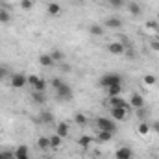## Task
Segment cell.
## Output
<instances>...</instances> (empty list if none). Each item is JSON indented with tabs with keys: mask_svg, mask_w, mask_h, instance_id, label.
I'll return each instance as SVG.
<instances>
[{
	"mask_svg": "<svg viewBox=\"0 0 159 159\" xmlns=\"http://www.w3.org/2000/svg\"><path fill=\"white\" fill-rule=\"evenodd\" d=\"M119 83H122V76L119 72H107V74H102L98 78V85L104 89H107L111 85H119Z\"/></svg>",
	"mask_w": 159,
	"mask_h": 159,
	"instance_id": "6da1fadb",
	"label": "cell"
},
{
	"mask_svg": "<svg viewBox=\"0 0 159 159\" xmlns=\"http://www.w3.org/2000/svg\"><path fill=\"white\" fill-rule=\"evenodd\" d=\"M94 124H96V128H98L100 131H111V133H115V131H117V124H115V120H113V119L98 117V119L94 120Z\"/></svg>",
	"mask_w": 159,
	"mask_h": 159,
	"instance_id": "7a4b0ae2",
	"label": "cell"
},
{
	"mask_svg": "<svg viewBox=\"0 0 159 159\" xmlns=\"http://www.w3.org/2000/svg\"><path fill=\"white\" fill-rule=\"evenodd\" d=\"M9 83L13 89H22L24 85H28V76L22 74V72H15L9 76Z\"/></svg>",
	"mask_w": 159,
	"mask_h": 159,
	"instance_id": "3957f363",
	"label": "cell"
},
{
	"mask_svg": "<svg viewBox=\"0 0 159 159\" xmlns=\"http://www.w3.org/2000/svg\"><path fill=\"white\" fill-rule=\"evenodd\" d=\"M56 96H57V100H72V87L63 81V83L56 89Z\"/></svg>",
	"mask_w": 159,
	"mask_h": 159,
	"instance_id": "277c9868",
	"label": "cell"
},
{
	"mask_svg": "<svg viewBox=\"0 0 159 159\" xmlns=\"http://www.w3.org/2000/svg\"><path fill=\"white\" fill-rule=\"evenodd\" d=\"M107 106H109V107H120V109L131 111L129 102H128V100H124L122 96H111V98H107Z\"/></svg>",
	"mask_w": 159,
	"mask_h": 159,
	"instance_id": "5b68a950",
	"label": "cell"
},
{
	"mask_svg": "<svg viewBox=\"0 0 159 159\" xmlns=\"http://www.w3.org/2000/svg\"><path fill=\"white\" fill-rule=\"evenodd\" d=\"M28 83L34 87V91H39V93H44V89H46V81L41 78V76H35V74H30L28 76Z\"/></svg>",
	"mask_w": 159,
	"mask_h": 159,
	"instance_id": "8992f818",
	"label": "cell"
},
{
	"mask_svg": "<svg viewBox=\"0 0 159 159\" xmlns=\"http://www.w3.org/2000/svg\"><path fill=\"white\" fill-rule=\"evenodd\" d=\"M126 48H128V46H126L124 43H120V41H113V43L107 44V50H109V54H113V56H120V54H124Z\"/></svg>",
	"mask_w": 159,
	"mask_h": 159,
	"instance_id": "52a82bcc",
	"label": "cell"
},
{
	"mask_svg": "<svg viewBox=\"0 0 159 159\" xmlns=\"http://www.w3.org/2000/svg\"><path fill=\"white\" fill-rule=\"evenodd\" d=\"M129 106H131L133 111H135V109H143V107H144V98H143V94L133 93L131 98H129Z\"/></svg>",
	"mask_w": 159,
	"mask_h": 159,
	"instance_id": "ba28073f",
	"label": "cell"
},
{
	"mask_svg": "<svg viewBox=\"0 0 159 159\" xmlns=\"http://www.w3.org/2000/svg\"><path fill=\"white\" fill-rule=\"evenodd\" d=\"M109 113H111V119L115 120V122H122L128 117V111L120 109V107H109Z\"/></svg>",
	"mask_w": 159,
	"mask_h": 159,
	"instance_id": "9c48e42d",
	"label": "cell"
},
{
	"mask_svg": "<svg viewBox=\"0 0 159 159\" xmlns=\"http://www.w3.org/2000/svg\"><path fill=\"white\" fill-rule=\"evenodd\" d=\"M115 157L117 159H133V150L129 146H120L115 152Z\"/></svg>",
	"mask_w": 159,
	"mask_h": 159,
	"instance_id": "30bf717a",
	"label": "cell"
},
{
	"mask_svg": "<svg viewBox=\"0 0 159 159\" xmlns=\"http://www.w3.org/2000/svg\"><path fill=\"white\" fill-rule=\"evenodd\" d=\"M104 28L119 30V28H122V20H120L119 17H109V19H106V20H104Z\"/></svg>",
	"mask_w": 159,
	"mask_h": 159,
	"instance_id": "8fae6325",
	"label": "cell"
},
{
	"mask_svg": "<svg viewBox=\"0 0 159 159\" xmlns=\"http://www.w3.org/2000/svg\"><path fill=\"white\" fill-rule=\"evenodd\" d=\"M37 124H52L54 122V115L50 113V111H41V115L35 119Z\"/></svg>",
	"mask_w": 159,
	"mask_h": 159,
	"instance_id": "7c38bea8",
	"label": "cell"
},
{
	"mask_svg": "<svg viewBox=\"0 0 159 159\" xmlns=\"http://www.w3.org/2000/svg\"><path fill=\"white\" fill-rule=\"evenodd\" d=\"M69 131H70V129H69V124H65V122H59V124L56 126V133H57L61 139H67V137H69Z\"/></svg>",
	"mask_w": 159,
	"mask_h": 159,
	"instance_id": "4fadbf2b",
	"label": "cell"
},
{
	"mask_svg": "<svg viewBox=\"0 0 159 159\" xmlns=\"http://www.w3.org/2000/svg\"><path fill=\"white\" fill-rule=\"evenodd\" d=\"M93 141H94V137H91V135H81V137L78 139V144H80V148L87 150V148L93 144Z\"/></svg>",
	"mask_w": 159,
	"mask_h": 159,
	"instance_id": "5bb4252c",
	"label": "cell"
},
{
	"mask_svg": "<svg viewBox=\"0 0 159 159\" xmlns=\"http://www.w3.org/2000/svg\"><path fill=\"white\" fill-rule=\"evenodd\" d=\"M46 11H48V15H50V17H56V15H59V13H61V6H59L57 2H48Z\"/></svg>",
	"mask_w": 159,
	"mask_h": 159,
	"instance_id": "9a60e30c",
	"label": "cell"
},
{
	"mask_svg": "<svg viewBox=\"0 0 159 159\" xmlns=\"http://www.w3.org/2000/svg\"><path fill=\"white\" fill-rule=\"evenodd\" d=\"M32 102H34L35 106H43V104L46 102V96H44V93L34 91V93H32Z\"/></svg>",
	"mask_w": 159,
	"mask_h": 159,
	"instance_id": "2e32d148",
	"label": "cell"
},
{
	"mask_svg": "<svg viewBox=\"0 0 159 159\" xmlns=\"http://www.w3.org/2000/svg\"><path fill=\"white\" fill-rule=\"evenodd\" d=\"M39 63L43 65V67H54V65H56V61L52 59L50 54H41L39 56Z\"/></svg>",
	"mask_w": 159,
	"mask_h": 159,
	"instance_id": "e0dca14e",
	"label": "cell"
},
{
	"mask_svg": "<svg viewBox=\"0 0 159 159\" xmlns=\"http://www.w3.org/2000/svg\"><path fill=\"white\" fill-rule=\"evenodd\" d=\"M111 139H113V133H111V131H100V129H98L94 141H98V143H107V141H111Z\"/></svg>",
	"mask_w": 159,
	"mask_h": 159,
	"instance_id": "ac0fdd59",
	"label": "cell"
},
{
	"mask_svg": "<svg viewBox=\"0 0 159 159\" xmlns=\"http://www.w3.org/2000/svg\"><path fill=\"white\" fill-rule=\"evenodd\" d=\"M106 91H107V96H109V98H111V96H120V94H122V83L111 85V87H107Z\"/></svg>",
	"mask_w": 159,
	"mask_h": 159,
	"instance_id": "d6986e66",
	"label": "cell"
},
{
	"mask_svg": "<svg viewBox=\"0 0 159 159\" xmlns=\"http://www.w3.org/2000/svg\"><path fill=\"white\" fill-rule=\"evenodd\" d=\"M128 11H129V13H131L133 17H139V15L143 13V9H141V6H139L137 2H131V4L128 6Z\"/></svg>",
	"mask_w": 159,
	"mask_h": 159,
	"instance_id": "ffe728a7",
	"label": "cell"
},
{
	"mask_svg": "<svg viewBox=\"0 0 159 159\" xmlns=\"http://www.w3.org/2000/svg\"><path fill=\"white\" fill-rule=\"evenodd\" d=\"M104 26H100V24H93L91 28H89V32H91V35H94V37H100V35H104Z\"/></svg>",
	"mask_w": 159,
	"mask_h": 159,
	"instance_id": "44dd1931",
	"label": "cell"
},
{
	"mask_svg": "<svg viewBox=\"0 0 159 159\" xmlns=\"http://www.w3.org/2000/svg\"><path fill=\"white\" fill-rule=\"evenodd\" d=\"M61 141H63V139H61L57 133L50 135V148H54V150H56V148H59V146H61Z\"/></svg>",
	"mask_w": 159,
	"mask_h": 159,
	"instance_id": "7402d4cb",
	"label": "cell"
},
{
	"mask_svg": "<svg viewBox=\"0 0 159 159\" xmlns=\"http://www.w3.org/2000/svg\"><path fill=\"white\" fill-rule=\"evenodd\" d=\"M37 146L41 150H50V137H39L37 139Z\"/></svg>",
	"mask_w": 159,
	"mask_h": 159,
	"instance_id": "603a6c76",
	"label": "cell"
},
{
	"mask_svg": "<svg viewBox=\"0 0 159 159\" xmlns=\"http://www.w3.org/2000/svg\"><path fill=\"white\" fill-rule=\"evenodd\" d=\"M9 20H11L9 11H6V7H2V9H0V24H7Z\"/></svg>",
	"mask_w": 159,
	"mask_h": 159,
	"instance_id": "cb8c5ba5",
	"label": "cell"
},
{
	"mask_svg": "<svg viewBox=\"0 0 159 159\" xmlns=\"http://www.w3.org/2000/svg\"><path fill=\"white\" fill-rule=\"evenodd\" d=\"M9 78V69H7V65H2L0 63V81H4V80Z\"/></svg>",
	"mask_w": 159,
	"mask_h": 159,
	"instance_id": "d4e9b609",
	"label": "cell"
},
{
	"mask_svg": "<svg viewBox=\"0 0 159 159\" xmlns=\"http://www.w3.org/2000/svg\"><path fill=\"white\" fill-rule=\"evenodd\" d=\"M74 122H76L78 126H87V122H89V120H87V117H85L83 113H78V115L74 117Z\"/></svg>",
	"mask_w": 159,
	"mask_h": 159,
	"instance_id": "484cf974",
	"label": "cell"
},
{
	"mask_svg": "<svg viewBox=\"0 0 159 159\" xmlns=\"http://www.w3.org/2000/svg\"><path fill=\"white\" fill-rule=\"evenodd\" d=\"M50 56H52V59H54V61H61V59H63V52H61V50H57V48L50 50Z\"/></svg>",
	"mask_w": 159,
	"mask_h": 159,
	"instance_id": "4316f807",
	"label": "cell"
},
{
	"mask_svg": "<svg viewBox=\"0 0 159 159\" xmlns=\"http://www.w3.org/2000/svg\"><path fill=\"white\" fill-rule=\"evenodd\" d=\"M137 131H139L141 135H146V133L150 131V124H146V122H139V128H137Z\"/></svg>",
	"mask_w": 159,
	"mask_h": 159,
	"instance_id": "83f0119b",
	"label": "cell"
},
{
	"mask_svg": "<svg viewBox=\"0 0 159 159\" xmlns=\"http://www.w3.org/2000/svg\"><path fill=\"white\" fill-rule=\"evenodd\" d=\"M146 30H150V32H157L159 30V20H148V22H146Z\"/></svg>",
	"mask_w": 159,
	"mask_h": 159,
	"instance_id": "f1b7e54d",
	"label": "cell"
},
{
	"mask_svg": "<svg viewBox=\"0 0 159 159\" xmlns=\"http://www.w3.org/2000/svg\"><path fill=\"white\" fill-rule=\"evenodd\" d=\"M19 156H28V146H26V144H20V146L15 150V157H19Z\"/></svg>",
	"mask_w": 159,
	"mask_h": 159,
	"instance_id": "f546056e",
	"label": "cell"
},
{
	"mask_svg": "<svg viewBox=\"0 0 159 159\" xmlns=\"http://www.w3.org/2000/svg\"><path fill=\"white\" fill-rule=\"evenodd\" d=\"M143 81H144L146 85H156V81H157V78H156L154 74H146V76L143 78Z\"/></svg>",
	"mask_w": 159,
	"mask_h": 159,
	"instance_id": "4dcf8cb0",
	"label": "cell"
},
{
	"mask_svg": "<svg viewBox=\"0 0 159 159\" xmlns=\"http://www.w3.org/2000/svg\"><path fill=\"white\" fill-rule=\"evenodd\" d=\"M20 7H22L24 11H30V9L34 7V2H32V0H20Z\"/></svg>",
	"mask_w": 159,
	"mask_h": 159,
	"instance_id": "1f68e13d",
	"label": "cell"
},
{
	"mask_svg": "<svg viewBox=\"0 0 159 159\" xmlns=\"http://www.w3.org/2000/svg\"><path fill=\"white\" fill-rule=\"evenodd\" d=\"M61 83H63V80H61V78H52V80H50V85H52L54 89H57Z\"/></svg>",
	"mask_w": 159,
	"mask_h": 159,
	"instance_id": "d6a6232c",
	"label": "cell"
},
{
	"mask_svg": "<svg viewBox=\"0 0 159 159\" xmlns=\"http://www.w3.org/2000/svg\"><path fill=\"white\" fill-rule=\"evenodd\" d=\"M2 159H15V152H2Z\"/></svg>",
	"mask_w": 159,
	"mask_h": 159,
	"instance_id": "836d02e7",
	"label": "cell"
},
{
	"mask_svg": "<svg viewBox=\"0 0 159 159\" xmlns=\"http://www.w3.org/2000/svg\"><path fill=\"white\" fill-rule=\"evenodd\" d=\"M150 129H152V131H156V133L159 135V120H154V122L150 124Z\"/></svg>",
	"mask_w": 159,
	"mask_h": 159,
	"instance_id": "e575fe53",
	"label": "cell"
},
{
	"mask_svg": "<svg viewBox=\"0 0 159 159\" xmlns=\"http://www.w3.org/2000/svg\"><path fill=\"white\" fill-rule=\"evenodd\" d=\"M124 4V0H109V6H113V7H120Z\"/></svg>",
	"mask_w": 159,
	"mask_h": 159,
	"instance_id": "d590c367",
	"label": "cell"
},
{
	"mask_svg": "<svg viewBox=\"0 0 159 159\" xmlns=\"http://www.w3.org/2000/svg\"><path fill=\"white\" fill-rule=\"evenodd\" d=\"M150 46H152V50H156V52H159V41H157V39H152V43H150Z\"/></svg>",
	"mask_w": 159,
	"mask_h": 159,
	"instance_id": "8d00e7d4",
	"label": "cell"
},
{
	"mask_svg": "<svg viewBox=\"0 0 159 159\" xmlns=\"http://www.w3.org/2000/svg\"><path fill=\"white\" fill-rule=\"evenodd\" d=\"M143 109H144V107H143ZM143 109H135L137 117H141V119H144V117H146V111H143Z\"/></svg>",
	"mask_w": 159,
	"mask_h": 159,
	"instance_id": "74e56055",
	"label": "cell"
},
{
	"mask_svg": "<svg viewBox=\"0 0 159 159\" xmlns=\"http://www.w3.org/2000/svg\"><path fill=\"white\" fill-rule=\"evenodd\" d=\"M61 69H63L65 72H69V70H70V67H69V65H61Z\"/></svg>",
	"mask_w": 159,
	"mask_h": 159,
	"instance_id": "f35d334b",
	"label": "cell"
},
{
	"mask_svg": "<svg viewBox=\"0 0 159 159\" xmlns=\"http://www.w3.org/2000/svg\"><path fill=\"white\" fill-rule=\"evenodd\" d=\"M15 159H30L28 156H19V157H15Z\"/></svg>",
	"mask_w": 159,
	"mask_h": 159,
	"instance_id": "ab89813d",
	"label": "cell"
},
{
	"mask_svg": "<svg viewBox=\"0 0 159 159\" xmlns=\"http://www.w3.org/2000/svg\"><path fill=\"white\" fill-rule=\"evenodd\" d=\"M156 39H157V41H159V32H157V35H156Z\"/></svg>",
	"mask_w": 159,
	"mask_h": 159,
	"instance_id": "60d3db41",
	"label": "cell"
},
{
	"mask_svg": "<svg viewBox=\"0 0 159 159\" xmlns=\"http://www.w3.org/2000/svg\"><path fill=\"white\" fill-rule=\"evenodd\" d=\"M0 159H2V152H0Z\"/></svg>",
	"mask_w": 159,
	"mask_h": 159,
	"instance_id": "b9f144b4",
	"label": "cell"
},
{
	"mask_svg": "<svg viewBox=\"0 0 159 159\" xmlns=\"http://www.w3.org/2000/svg\"><path fill=\"white\" fill-rule=\"evenodd\" d=\"M157 20H159V13H157Z\"/></svg>",
	"mask_w": 159,
	"mask_h": 159,
	"instance_id": "7bdbcfd3",
	"label": "cell"
},
{
	"mask_svg": "<svg viewBox=\"0 0 159 159\" xmlns=\"http://www.w3.org/2000/svg\"><path fill=\"white\" fill-rule=\"evenodd\" d=\"M46 2H52V0H46Z\"/></svg>",
	"mask_w": 159,
	"mask_h": 159,
	"instance_id": "ee69618b",
	"label": "cell"
},
{
	"mask_svg": "<svg viewBox=\"0 0 159 159\" xmlns=\"http://www.w3.org/2000/svg\"><path fill=\"white\" fill-rule=\"evenodd\" d=\"M106 2H109V0H106Z\"/></svg>",
	"mask_w": 159,
	"mask_h": 159,
	"instance_id": "f6af8a7d",
	"label": "cell"
},
{
	"mask_svg": "<svg viewBox=\"0 0 159 159\" xmlns=\"http://www.w3.org/2000/svg\"><path fill=\"white\" fill-rule=\"evenodd\" d=\"M19 2H20V0H19Z\"/></svg>",
	"mask_w": 159,
	"mask_h": 159,
	"instance_id": "bcb514c9",
	"label": "cell"
}]
</instances>
